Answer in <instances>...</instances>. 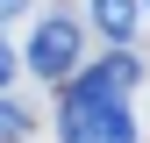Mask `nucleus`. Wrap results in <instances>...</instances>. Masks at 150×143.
Segmentation results:
<instances>
[{"label": "nucleus", "instance_id": "nucleus-8", "mask_svg": "<svg viewBox=\"0 0 150 143\" xmlns=\"http://www.w3.org/2000/svg\"><path fill=\"white\" fill-rule=\"evenodd\" d=\"M143 7H150V0H143Z\"/></svg>", "mask_w": 150, "mask_h": 143}, {"label": "nucleus", "instance_id": "nucleus-1", "mask_svg": "<svg viewBox=\"0 0 150 143\" xmlns=\"http://www.w3.org/2000/svg\"><path fill=\"white\" fill-rule=\"evenodd\" d=\"M57 143H136L129 93H64V107H57Z\"/></svg>", "mask_w": 150, "mask_h": 143}, {"label": "nucleus", "instance_id": "nucleus-6", "mask_svg": "<svg viewBox=\"0 0 150 143\" xmlns=\"http://www.w3.org/2000/svg\"><path fill=\"white\" fill-rule=\"evenodd\" d=\"M7 79H14V57H7V43H0V93H7Z\"/></svg>", "mask_w": 150, "mask_h": 143}, {"label": "nucleus", "instance_id": "nucleus-3", "mask_svg": "<svg viewBox=\"0 0 150 143\" xmlns=\"http://www.w3.org/2000/svg\"><path fill=\"white\" fill-rule=\"evenodd\" d=\"M136 79H143V64L129 57V50H115V57H100L93 72H79V79H71V93H129Z\"/></svg>", "mask_w": 150, "mask_h": 143}, {"label": "nucleus", "instance_id": "nucleus-5", "mask_svg": "<svg viewBox=\"0 0 150 143\" xmlns=\"http://www.w3.org/2000/svg\"><path fill=\"white\" fill-rule=\"evenodd\" d=\"M22 129H29V115H22V107H14V100H0V143H14Z\"/></svg>", "mask_w": 150, "mask_h": 143}, {"label": "nucleus", "instance_id": "nucleus-2", "mask_svg": "<svg viewBox=\"0 0 150 143\" xmlns=\"http://www.w3.org/2000/svg\"><path fill=\"white\" fill-rule=\"evenodd\" d=\"M71 64H79V22H64V14L36 22V36H29V72H36V79H71Z\"/></svg>", "mask_w": 150, "mask_h": 143}, {"label": "nucleus", "instance_id": "nucleus-7", "mask_svg": "<svg viewBox=\"0 0 150 143\" xmlns=\"http://www.w3.org/2000/svg\"><path fill=\"white\" fill-rule=\"evenodd\" d=\"M14 7H22V0H0V14H14Z\"/></svg>", "mask_w": 150, "mask_h": 143}, {"label": "nucleus", "instance_id": "nucleus-4", "mask_svg": "<svg viewBox=\"0 0 150 143\" xmlns=\"http://www.w3.org/2000/svg\"><path fill=\"white\" fill-rule=\"evenodd\" d=\"M93 29H100L107 43H129V29H136V0H93Z\"/></svg>", "mask_w": 150, "mask_h": 143}]
</instances>
